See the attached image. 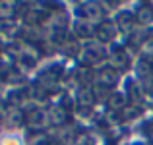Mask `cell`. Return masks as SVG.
<instances>
[{"mask_svg":"<svg viewBox=\"0 0 153 145\" xmlns=\"http://www.w3.org/2000/svg\"><path fill=\"white\" fill-rule=\"evenodd\" d=\"M2 145H22V143H19L18 138H6L2 139Z\"/></svg>","mask_w":153,"mask_h":145,"instance_id":"1","label":"cell"}]
</instances>
